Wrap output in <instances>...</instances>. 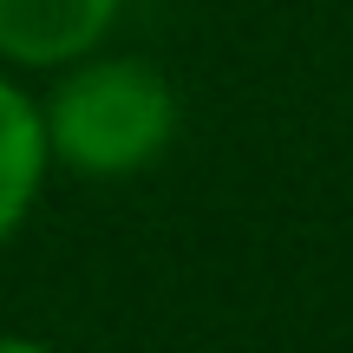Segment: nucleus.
I'll return each instance as SVG.
<instances>
[{
    "instance_id": "3",
    "label": "nucleus",
    "mask_w": 353,
    "mask_h": 353,
    "mask_svg": "<svg viewBox=\"0 0 353 353\" xmlns=\"http://www.w3.org/2000/svg\"><path fill=\"white\" fill-rule=\"evenodd\" d=\"M46 164H52L46 118H39V105L0 72V242L26 223L39 183H46Z\"/></svg>"
},
{
    "instance_id": "2",
    "label": "nucleus",
    "mask_w": 353,
    "mask_h": 353,
    "mask_svg": "<svg viewBox=\"0 0 353 353\" xmlns=\"http://www.w3.org/2000/svg\"><path fill=\"white\" fill-rule=\"evenodd\" d=\"M125 0H0V65L65 72L105 46Z\"/></svg>"
},
{
    "instance_id": "4",
    "label": "nucleus",
    "mask_w": 353,
    "mask_h": 353,
    "mask_svg": "<svg viewBox=\"0 0 353 353\" xmlns=\"http://www.w3.org/2000/svg\"><path fill=\"white\" fill-rule=\"evenodd\" d=\"M0 353H52L46 341H20V334H0Z\"/></svg>"
},
{
    "instance_id": "1",
    "label": "nucleus",
    "mask_w": 353,
    "mask_h": 353,
    "mask_svg": "<svg viewBox=\"0 0 353 353\" xmlns=\"http://www.w3.org/2000/svg\"><path fill=\"white\" fill-rule=\"evenodd\" d=\"M39 118H46L52 164H72L85 176H138L170 151L183 112H176V85L151 59L85 52L65 65Z\"/></svg>"
}]
</instances>
